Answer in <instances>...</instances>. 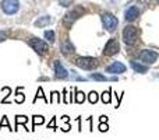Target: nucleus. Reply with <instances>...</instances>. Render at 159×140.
I'll list each match as a JSON object with an SVG mask.
<instances>
[{"label": "nucleus", "instance_id": "obj_1", "mask_svg": "<svg viewBox=\"0 0 159 140\" xmlns=\"http://www.w3.org/2000/svg\"><path fill=\"white\" fill-rule=\"evenodd\" d=\"M84 13H85V10L81 7V6H75L73 10H70L69 13L63 17V21H61V22H63V25L67 28V30H70V28H71V25L74 24V21H77V20Z\"/></svg>", "mask_w": 159, "mask_h": 140}, {"label": "nucleus", "instance_id": "obj_2", "mask_svg": "<svg viewBox=\"0 0 159 140\" xmlns=\"http://www.w3.org/2000/svg\"><path fill=\"white\" fill-rule=\"evenodd\" d=\"M102 24H103L105 30L107 32H115L116 28L119 27V20L117 17H115L112 13L106 11V13L102 14Z\"/></svg>", "mask_w": 159, "mask_h": 140}, {"label": "nucleus", "instance_id": "obj_3", "mask_svg": "<svg viewBox=\"0 0 159 140\" xmlns=\"http://www.w3.org/2000/svg\"><path fill=\"white\" fill-rule=\"evenodd\" d=\"M28 44H30V46L32 48L38 55H46V53L49 52V45L41 38H35V36L30 38L28 39Z\"/></svg>", "mask_w": 159, "mask_h": 140}, {"label": "nucleus", "instance_id": "obj_4", "mask_svg": "<svg viewBox=\"0 0 159 140\" xmlns=\"http://www.w3.org/2000/svg\"><path fill=\"white\" fill-rule=\"evenodd\" d=\"M123 41L126 45H134L138 41V30L134 25H127L123 30Z\"/></svg>", "mask_w": 159, "mask_h": 140}, {"label": "nucleus", "instance_id": "obj_5", "mask_svg": "<svg viewBox=\"0 0 159 140\" xmlns=\"http://www.w3.org/2000/svg\"><path fill=\"white\" fill-rule=\"evenodd\" d=\"M75 65L84 70H93L95 67H98L99 63H98V59L95 58H89V56L84 58V56H81V58L75 59Z\"/></svg>", "mask_w": 159, "mask_h": 140}, {"label": "nucleus", "instance_id": "obj_6", "mask_svg": "<svg viewBox=\"0 0 159 140\" xmlns=\"http://www.w3.org/2000/svg\"><path fill=\"white\" fill-rule=\"evenodd\" d=\"M2 7L3 13L7 14V16H13L17 11L20 10V2L18 0H2Z\"/></svg>", "mask_w": 159, "mask_h": 140}, {"label": "nucleus", "instance_id": "obj_7", "mask_svg": "<svg viewBox=\"0 0 159 140\" xmlns=\"http://www.w3.org/2000/svg\"><path fill=\"white\" fill-rule=\"evenodd\" d=\"M120 52V44H119L117 38H110L106 42L103 48V55L105 56H115L116 53Z\"/></svg>", "mask_w": 159, "mask_h": 140}, {"label": "nucleus", "instance_id": "obj_8", "mask_svg": "<svg viewBox=\"0 0 159 140\" xmlns=\"http://www.w3.org/2000/svg\"><path fill=\"white\" fill-rule=\"evenodd\" d=\"M138 58H140V60H141V62H144V63H147V65H152V63H155V62L158 60L159 55H158V52H155V51L144 49V51H141V52H140Z\"/></svg>", "mask_w": 159, "mask_h": 140}, {"label": "nucleus", "instance_id": "obj_9", "mask_svg": "<svg viewBox=\"0 0 159 140\" xmlns=\"http://www.w3.org/2000/svg\"><path fill=\"white\" fill-rule=\"evenodd\" d=\"M126 70L127 67L121 62H113L112 65L106 66V73H110V74H121V73H126Z\"/></svg>", "mask_w": 159, "mask_h": 140}, {"label": "nucleus", "instance_id": "obj_10", "mask_svg": "<svg viewBox=\"0 0 159 140\" xmlns=\"http://www.w3.org/2000/svg\"><path fill=\"white\" fill-rule=\"evenodd\" d=\"M138 17H140V8L135 7V6H131V7H129L126 10V13H124V18H126L127 22L135 21Z\"/></svg>", "mask_w": 159, "mask_h": 140}, {"label": "nucleus", "instance_id": "obj_11", "mask_svg": "<svg viewBox=\"0 0 159 140\" xmlns=\"http://www.w3.org/2000/svg\"><path fill=\"white\" fill-rule=\"evenodd\" d=\"M53 69H55L56 79H67V77H69V73H67V70L63 67V65L60 63V60H55Z\"/></svg>", "mask_w": 159, "mask_h": 140}, {"label": "nucleus", "instance_id": "obj_12", "mask_svg": "<svg viewBox=\"0 0 159 140\" xmlns=\"http://www.w3.org/2000/svg\"><path fill=\"white\" fill-rule=\"evenodd\" d=\"M60 51H61L63 55H70V53L74 52V45L71 44L70 39H64V41L61 42V45H60Z\"/></svg>", "mask_w": 159, "mask_h": 140}, {"label": "nucleus", "instance_id": "obj_13", "mask_svg": "<svg viewBox=\"0 0 159 140\" xmlns=\"http://www.w3.org/2000/svg\"><path fill=\"white\" fill-rule=\"evenodd\" d=\"M52 17H49V16H43V17H41V18H38L35 21V27L36 28H43V27H46V25H49V24H52Z\"/></svg>", "mask_w": 159, "mask_h": 140}, {"label": "nucleus", "instance_id": "obj_14", "mask_svg": "<svg viewBox=\"0 0 159 140\" xmlns=\"http://www.w3.org/2000/svg\"><path fill=\"white\" fill-rule=\"evenodd\" d=\"M130 66L133 67V70H134L135 73L145 74L147 71H148V66H145V65H141V63H138V62H130Z\"/></svg>", "mask_w": 159, "mask_h": 140}, {"label": "nucleus", "instance_id": "obj_15", "mask_svg": "<svg viewBox=\"0 0 159 140\" xmlns=\"http://www.w3.org/2000/svg\"><path fill=\"white\" fill-rule=\"evenodd\" d=\"M28 122V116H25V115H17L16 116V129L14 130H18V125H24L25 126V123ZM27 128V126H25Z\"/></svg>", "mask_w": 159, "mask_h": 140}, {"label": "nucleus", "instance_id": "obj_16", "mask_svg": "<svg viewBox=\"0 0 159 140\" xmlns=\"http://www.w3.org/2000/svg\"><path fill=\"white\" fill-rule=\"evenodd\" d=\"M91 79L92 80H96V81H107V80H116V79H109V77L103 76L101 73H92L91 74Z\"/></svg>", "mask_w": 159, "mask_h": 140}, {"label": "nucleus", "instance_id": "obj_17", "mask_svg": "<svg viewBox=\"0 0 159 140\" xmlns=\"http://www.w3.org/2000/svg\"><path fill=\"white\" fill-rule=\"evenodd\" d=\"M24 101H25V97L22 94V87H18L16 91V102L17 104H22Z\"/></svg>", "mask_w": 159, "mask_h": 140}, {"label": "nucleus", "instance_id": "obj_18", "mask_svg": "<svg viewBox=\"0 0 159 140\" xmlns=\"http://www.w3.org/2000/svg\"><path fill=\"white\" fill-rule=\"evenodd\" d=\"M42 123H45V118H43V116H39V115L32 116V129H31V130H35L34 128L38 126V125H42Z\"/></svg>", "mask_w": 159, "mask_h": 140}, {"label": "nucleus", "instance_id": "obj_19", "mask_svg": "<svg viewBox=\"0 0 159 140\" xmlns=\"http://www.w3.org/2000/svg\"><path fill=\"white\" fill-rule=\"evenodd\" d=\"M75 102L77 104H82V102L85 101V94L82 93V91H80V90H75Z\"/></svg>", "mask_w": 159, "mask_h": 140}, {"label": "nucleus", "instance_id": "obj_20", "mask_svg": "<svg viewBox=\"0 0 159 140\" xmlns=\"http://www.w3.org/2000/svg\"><path fill=\"white\" fill-rule=\"evenodd\" d=\"M45 39H48L50 44H55V41H56L55 32L53 31H45Z\"/></svg>", "mask_w": 159, "mask_h": 140}, {"label": "nucleus", "instance_id": "obj_21", "mask_svg": "<svg viewBox=\"0 0 159 140\" xmlns=\"http://www.w3.org/2000/svg\"><path fill=\"white\" fill-rule=\"evenodd\" d=\"M98 93H96V91H91L89 94H88V101L91 102V104H96V102H98Z\"/></svg>", "mask_w": 159, "mask_h": 140}, {"label": "nucleus", "instance_id": "obj_22", "mask_svg": "<svg viewBox=\"0 0 159 140\" xmlns=\"http://www.w3.org/2000/svg\"><path fill=\"white\" fill-rule=\"evenodd\" d=\"M110 93L112 91H105L103 94H102V101H103V104H110V101H112V97H110Z\"/></svg>", "mask_w": 159, "mask_h": 140}, {"label": "nucleus", "instance_id": "obj_23", "mask_svg": "<svg viewBox=\"0 0 159 140\" xmlns=\"http://www.w3.org/2000/svg\"><path fill=\"white\" fill-rule=\"evenodd\" d=\"M3 126H7V129H10V130H13L11 129V126H10V122H8V119H7V116H3L2 118V122H0V130L3 129Z\"/></svg>", "mask_w": 159, "mask_h": 140}, {"label": "nucleus", "instance_id": "obj_24", "mask_svg": "<svg viewBox=\"0 0 159 140\" xmlns=\"http://www.w3.org/2000/svg\"><path fill=\"white\" fill-rule=\"evenodd\" d=\"M39 97H41L42 99H45V101H46V98H45V95H43V90H42V87H39V88H38V91H36V97H35V101H36V99L39 98ZM46 102H48V101H46Z\"/></svg>", "mask_w": 159, "mask_h": 140}, {"label": "nucleus", "instance_id": "obj_25", "mask_svg": "<svg viewBox=\"0 0 159 140\" xmlns=\"http://www.w3.org/2000/svg\"><path fill=\"white\" fill-rule=\"evenodd\" d=\"M48 129L56 130V118H52V121H50V122H49V125H48Z\"/></svg>", "mask_w": 159, "mask_h": 140}, {"label": "nucleus", "instance_id": "obj_26", "mask_svg": "<svg viewBox=\"0 0 159 140\" xmlns=\"http://www.w3.org/2000/svg\"><path fill=\"white\" fill-rule=\"evenodd\" d=\"M107 129H109V126H107L105 122H101V123H99V130H101V132H106Z\"/></svg>", "mask_w": 159, "mask_h": 140}, {"label": "nucleus", "instance_id": "obj_27", "mask_svg": "<svg viewBox=\"0 0 159 140\" xmlns=\"http://www.w3.org/2000/svg\"><path fill=\"white\" fill-rule=\"evenodd\" d=\"M70 129H71V126H70L67 122H66V125H64V126H61V130H63V132H69Z\"/></svg>", "mask_w": 159, "mask_h": 140}, {"label": "nucleus", "instance_id": "obj_28", "mask_svg": "<svg viewBox=\"0 0 159 140\" xmlns=\"http://www.w3.org/2000/svg\"><path fill=\"white\" fill-rule=\"evenodd\" d=\"M6 38H7V34H6L4 31H0V42H2V41H4Z\"/></svg>", "mask_w": 159, "mask_h": 140}, {"label": "nucleus", "instance_id": "obj_29", "mask_svg": "<svg viewBox=\"0 0 159 140\" xmlns=\"http://www.w3.org/2000/svg\"><path fill=\"white\" fill-rule=\"evenodd\" d=\"M99 121H101V122H107V116H106V115H102Z\"/></svg>", "mask_w": 159, "mask_h": 140}, {"label": "nucleus", "instance_id": "obj_30", "mask_svg": "<svg viewBox=\"0 0 159 140\" xmlns=\"http://www.w3.org/2000/svg\"><path fill=\"white\" fill-rule=\"evenodd\" d=\"M61 121H63V122H69V116H67V115H64L63 118H61Z\"/></svg>", "mask_w": 159, "mask_h": 140}]
</instances>
